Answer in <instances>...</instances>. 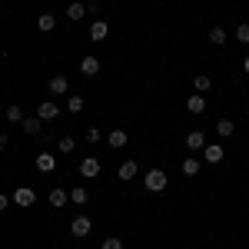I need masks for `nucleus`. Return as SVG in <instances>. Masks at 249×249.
<instances>
[{
	"mask_svg": "<svg viewBox=\"0 0 249 249\" xmlns=\"http://www.w3.org/2000/svg\"><path fill=\"white\" fill-rule=\"evenodd\" d=\"M166 183H170V176H166L163 170H150L146 176H143V186H146L150 193H163V190H166Z\"/></svg>",
	"mask_w": 249,
	"mask_h": 249,
	"instance_id": "obj_1",
	"label": "nucleus"
},
{
	"mask_svg": "<svg viewBox=\"0 0 249 249\" xmlns=\"http://www.w3.org/2000/svg\"><path fill=\"white\" fill-rule=\"evenodd\" d=\"M57 113H60V107L53 103V100H40L37 103V116L40 120H57Z\"/></svg>",
	"mask_w": 249,
	"mask_h": 249,
	"instance_id": "obj_2",
	"label": "nucleus"
},
{
	"mask_svg": "<svg viewBox=\"0 0 249 249\" xmlns=\"http://www.w3.org/2000/svg\"><path fill=\"white\" fill-rule=\"evenodd\" d=\"M70 232H73L77 239H83V236H90V216H77V219L70 223Z\"/></svg>",
	"mask_w": 249,
	"mask_h": 249,
	"instance_id": "obj_3",
	"label": "nucleus"
},
{
	"mask_svg": "<svg viewBox=\"0 0 249 249\" xmlns=\"http://www.w3.org/2000/svg\"><path fill=\"white\" fill-rule=\"evenodd\" d=\"M80 176H87V179H93V176H100V160H93V156H87V160L80 163Z\"/></svg>",
	"mask_w": 249,
	"mask_h": 249,
	"instance_id": "obj_4",
	"label": "nucleus"
},
{
	"mask_svg": "<svg viewBox=\"0 0 249 249\" xmlns=\"http://www.w3.org/2000/svg\"><path fill=\"white\" fill-rule=\"evenodd\" d=\"M80 70H83V77H96V73H100V60L96 57H83L80 60Z\"/></svg>",
	"mask_w": 249,
	"mask_h": 249,
	"instance_id": "obj_5",
	"label": "nucleus"
},
{
	"mask_svg": "<svg viewBox=\"0 0 249 249\" xmlns=\"http://www.w3.org/2000/svg\"><path fill=\"white\" fill-rule=\"evenodd\" d=\"M34 199H37V196H34V190H27V186H20V190L14 193V203H17V206H34Z\"/></svg>",
	"mask_w": 249,
	"mask_h": 249,
	"instance_id": "obj_6",
	"label": "nucleus"
},
{
	"mask_svg": "<svg viewBox=\"0 0 249 249\" xmlns=\"http://www.w3.org/2000/svg\"><path fill=\"white\" fill-rule=\"evenodd\" d=\"M53 166H57L53 153H37V170L40 173H53Z\"/></svg>",
	"mask_w": 249,
	"mask_h": 249,
	"instance_id": "obj_7",
	"label": "nucleus"
},
{
	"mask_svg": "<svg viewBox=\"0 0 249 249\" xmlns=\"http://www.w3.org/2000/svg\"><path fill=\"white\" fill-rule=\"evenodd\" d=\"M20 126H23V133H27V136H37L40 133V116H23Z\"/></svg>",
	"mask_w": 249,
	"mask_h": 249,
	"instance_id": "obj_8",
	"label": "nucleus"
},
{
	"mask_svg": "<svg viewBox=\"0 0 249 249\" xmlns=\"http://www.w3.org/2000/svg\"><path fill=\"white\" fill-rule=\"evenodd\" d=\"M186 146H190L193 153H199V150H206V136H203L199 130H196V133H190V136H186Z\"/></svg>",
	"mask_w": 249,
	"mask_h": 249,
	"instance_id": "obj_9",
	"label": "nucleus"
},
{
	"mask_svg": "<svg viewBox=\"0 0 249 249\" xmlns=\"http://www.w3.org/2000/svg\"><path fill=\"white\" fill-rule=\"evenodd\" d=\"M126 140H130V136H126V130H113V133L107 136V143H110L113 150H123V146H126Z\"/></svg>",
	"mask_w": 249,
	"mask_h": 249,
	"instance_id": "obj_10",
	"label": "nucleus"
},
{
	"mask_svg": "<svg viewBox=\"0 0 249 249\" xmlns=\"http://www.w3.org/2000/svg\"><path fill=\"white\" fill-rule=\"evenodd\" d=\"M107 34H110V27H107V20H93V23H90V37H93V40H103Z\"/></svg>",
	"mask_w": 249,
	"mask_h": 249,
	"instance_id": "obj_11",
	"label": "nucleus"
},
{
	"mask_svg": "<svg viewBox=\"0 0 249 249\" xmlns=\"http://www.w3.org/2000/svg\"><path fill=\"white\" fill-rule=\"evenodd\" d=\"M53 27H57V17H53V14H40V17H37V30L50 34Z\"/></svg>",
	"mask_w": 249,
	"mask_h": 249,
	"instance_id": "obj_12",
	"label": "nucleus"
},
{
	"mask_svg": "<svg viewBox=\"0 0 249 249\" xmlns=\"http://www.w3.org/2000/svg\"><path fill=\"white\" fill-rule=\"evenodd\" d=\"M87 17V3H70L67 7V20H83Z\"/></svg>",
	"mask_w": 249,
	"mask_h": 249,
	"instance_id": "obj_13",
	"label": "nucleus"
},
{
	"mask_svg": "<svg viewBox=\"0 0 249 249\" xmlns=\"http://www.w3.org/2000/svg\"><path fill=\"white\" fill-rule=\"evenodd\" d=\"M70 90V80L67 77H53L50 80V93H67Z\"/></svg>",
	"mask_w": 249,
	"mask_h": 249,
	"instance_id": "obj_14",
	"label": "nucleus"
},
{
	"mask_svg": "<svg viewBox=\"0 0 249 249\" xmlns=\"http://www.w3.org/2000/svg\"><path fill=\"white\" fill-rule=\"evenodd\" d=\"M186 110H190V113H203V110H206V100H203V96H190V100H186Z\"/></svg>",
	"mask_w": 249,
	"mask_h": 249,
	"instance_id": "obj_15",
	"label": "nucleus"
},
{
	"mask_svg": "<svg viewBox=\"0 0 249 249\" xmlns=\"http://www.w3.org/2000/svg\"><path fill=\"white\" fill-rule=\"evenodd\" d=\"M193 87H196V93H203V90H210V87H213V80L206 77V73H196V77H193Z\"/></svg>",
	"mask_w": 249,
	"mask_h": 249,
	"instance_id": "obj_16",
	"label": "nucleus"
},
{
	"mask_svg": "<svg viewBox=\"0 0 249 249\" xmlns=\"http://www.w3.org/2000/svg\"><path fill=\"white\" fill-rule=\"evenodd\" d=\"M216 133L219 136H232L236 133V123H232V120H219V123H216Z\"/></svg>",
	"mask_w": 249,
	"mask_h": 249,
	"instance_id": "obj_17",
	"label": "nucleus"
},
{
	"mask_svg": "<svg viewBox=\"0 0 249 249\" xmlns=\"http://www.w3.org/2000/svg\"><path fill=\"white\" fill-rule=\"evenodd\" d=\"M67 199H70V193H63V190H50V206H67Z\"/></svg>",
	"mask_w": 249,
	"mask_h": 249,
	"instance_id": "obj_18",
	"label": "nucleus"
},
{
	"mask_svg": "<svg viewBox=\"0 0 249 249\" xmlns=\"http://www.w3.org/2000/svg\"><path fill=\"white\" fill-rule=\"evenodd\" d=\"M183 173H186V176H196V173H199V160H196V156H186V160H183Z\"/></svg>",
	"mask_w": 249,
	"mask_h": 249,
	"instance_id": "obj_19",
	"label": "nucleus"
},
{
	"mask_svg": "<svg viewBox=\"0 0 249 249\" xmlns=\"http://www.w3.org/2000/svg\"><path fill=\"white\" fill-rule=\"evenodd\" d=\"M133 176H136V163H133V160H126V163L120 166V179H133Z\"/></svg>",
	"mask_w": 249,
	"mask_h": 249,
	"instance_id": "obj_20",
	"label": "nucleus"
},
{
	"mask_svg": "<svg viewBox=\"0 0 249 249\" xmlns=\"http://www.w3.org/2000/svg\"><path fill=\"white\" fill-rule=\"evenodd\" d=\"M203 153H206V163H219L223 160V146H206Z\"/></svg>",
	"mask_w": 249,
	"mask_h": 249,
	"instance_id": "obj_21",
	"label": "nucleus"
},
{
	"mask_svg": "<svg viewBox=\"0 0 249 249\" xmlns=\"http://www.w3.org/2000/svg\"><path fill=\"white\" fill-rule=\"evenodd\" d=\"M7 120H10V123H20V120H23V110H20L17 103H14V107H7Z\"/></svg>",
	"mask_w": 249,
	"mask_h": 249,
	"instance_id": "obj_22",
	"label": "nucleus"
},
{
	"mask_svg": "<svg viewBox=\"0 0 249 249\" xmlns=\"http://www.w3.org/2000/svg\"><path fill=\"white\" fill-rule=\"evenodd\" d=\"M70 203H77V206H83V203H87V190H70Z\"/></svg>",
	"mask_w": 249,
	"mask_h": 249,
	"instance_id": "obj_23",
	"label": "nucleus"
},
{
	"mask_svg": "<svg viewBox=\"0 0 249 249\" xmlns=\"http://www.w3.org/2000/svg\"><path fill=\"white\" fill-rule=\"evenodd\" d=\"M67 110H70V113H80V110H83V96H70V100H67Z\"/></svg>",
	"mask_w": 249,
	"mask_h": 249,
	"instance_id": "obj_24",
	"label": "nucleus"
},
{
	"mask_svg": "<svg viewBox=\"0 0 249 249\" xmlns=\"http://www.w3.org/2000/svg\"><path fill=\"white\" fill-rule=\"evenodd\" d=\"M210 40H213V43H226V30H223V27H213Z\"/></svg>",
	"mask_w": 249,
	"mask_h": 249,
	"instance_id": "obj_25",
	"label": "nucleus"
},
{
	"mask_svg": "<svg viewBox=\"0 0 249 249\" xmlns=\"http://www.w3.org/2000/svg\"><path fill=\"white\" fill-rule=\"evenodd\" d=\"M236 37H239V43H249V23H239L236 27Z\"/></svg>",
	"mask_w": 249,
	"mask_h": 249,
	"instance_id": "obj_26",
	"label": "nucleus"
},
{
	"mask_svg": "<svg viewBox=\"0 0 249 249\" xmlns=\"http://www.w3.org/2000/svg\"><path fill=\"white\" fill-rule=\"evenodd\" d=\"M73 146H77V143H73V136H63V140H60V153H70Z\"/></svg>",
	"mask_w": 249,
	"mask_h": 249,
	"instance_id": "obj_27",
	"label": "nucleus"
},
{
	"mask_svg": "<svg viewBox=\"0 0 249 249\" xmlns=\"http://www.w3.org/2000/svg\"><path fill=\"white\" fill-rule=\"evenodd\" d=\"M100 140H103V133H100L96 126H90V130H87V143H100Z\"/></svg>",
	"mask_w": 249,
	"mask_h": 249,
	"instance_id": "obj_28",
	"label": "nucleus"
},
{
	"mask_svg": "<svg viewBox=\"0 0 249 249\" xmlns=\"http://www.w3.org/2000/svg\"><path fill=\"white\" fill-rule=\"evenodd\" d=\"M100 249H123V243L116 239V236H110V239H103V246Z\"/></svg>",
	"mask_w": 249,
	"mask_h": 249,
	"instance_id": "obj_29",
	"label": "nucleus"
},
{
	"mask_svg": "<svg viewBox=\"0 0 249 249\" xmlns=\"http://www.w3.org/2000/svg\"><path fill=\"white\" fill-rule=\"evenodd\" d=\"M7 206H10V199H7V196H3V193H0V213L7 210Z\"/></svg>",
	"mask_w": 249,
	"mask_h": 249,
	"instance_id": "obj_30",
	"label": "nucleus"
},
{
	"mask_svg": "<svg viewBox=\"0 0 249 249\" xmlns=\"http://www.w3.org/2000/svg\"><path fill=\"white\" fill-rule=\"evenodd\" d=\"M243 70H246V73H249V57H246V63H243Z\"/></svg>",
	"mask_w": 249,
	"mask_h": 249,
	"instance_id": "obj_31",
	"label": "nucleus"
}]
</instances>
